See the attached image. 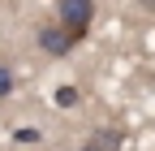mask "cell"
Wrapping results in <instances>:
<instances>
[{
	"instance_id": "obj_7",
	"label": "cell",
	"mask_w": 155,
	"mask_h": 151,
	"mask_svg": "<svg viewBox=\"0 0 155 151\" xmlns=\"http://www.w3.org/2000/svg\"><path fill=\"white\" fill-rule=\"evenodd\" d=\"M142 9H147V13H155V0H142Z\"/></svg>"
},
{
	"instance_id": "obj_3",
	"label": "cell",
	"mask_w": 155,
	"mask_h": 151,
	"mask_svg": "<svg viewBox=\"0 0 155 151\" xmlns=\"http://www.w3.org/2000/svg\"><path fill=\"white\" fill-rule=\"evenodd\" d=\"M78 151H121V134L116 129H104V134H91Z\"/></svg>"
},
{
	"instance_id": "obj_6",
	"label": "cell",
	"mask_w": 155,
	"mask_h": 151,
	"mask_svg": "<svg viewBox=\"0 0 155 151\" xmlns=\"http://www.w3.org/2000/svg\"><path fill=\"white\" fill-rule=\"evenodd\" d=\"M13 138H17V143H39V129H17Z\"/></svg>"
},
{
	"instance_id": "obj_5",
	"label": "cell",
	"mask_w": 155,
	"mask_h": 151,
	"mask_svg": "<svg viewBox=\"0 0 155 151\" xmlns=\"http://www.w3.org/2000/svg\"><path fill=\"white\" fill-rule=\"evenodd\" d=\"M13 86H17V82H13V69H9V65H0V99L13 95Z\"/></svg>"
},
{
	"instance_id": "obj_2",
	"label": "cell",
	"mask_w": 155,
	"mask_h": 151,
	"mask_svg": "<svg viewBox=\"0 0 155 151\" xmlns=\"http://www.w3.org/2000/svg\"><path fill=\"white\" fill-rule=\"evenodd\" d=\"M39 48H43L48 56H65V52H73L78 43H73V35H69L61 22H43V26H39Z\"/></svg>"
},
{
	"instance_id": "obj_4",
	"label": "cell",
	"mask_w": 155,
	"mask_h": 151,
	"mask_svg": "<svg viewBox=\"0 0 155 151\" xmlns=\"http://www.w3.org/2000/svg\"><path fill=\"white\" fill-rule=\"evenodd\" d=\"M56 104H61V108H73L78 104V86H56Z\"/></svg>"
},
{
	"instance_id": "obj_1",
	"label": "cell",
	"mask_w": 155,
	"mask_h": 151,
	"mask_svg": "<svg viewBox=\"0 0 155 151\" xmlns=\"http://www.w3.org/2000/svg\"><path fill=\"white\" fill-rule=\"evenodd\" d=\"M91 17H95V0H56V22L73 35V43L86 39Z\"/></svg>"
}]
</instances>
